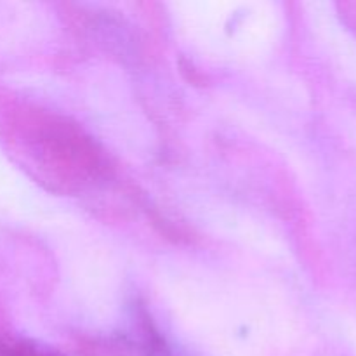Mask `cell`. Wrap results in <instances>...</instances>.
<instances>
[{"label":"cell","mask_w":356,"mask_h":356,"mask_svg":"<svg viewBox=\"0 0 356 356\" xmlns=\"http://www.w3.org/2000/svg\"><path fill=\"white\" fill-rule=\"evenodd\" d=\"M348 16H350L351 23L356 26V3H350V6H348Z\"/></svg>","instance_id":"obj_3"},{"label":"cell","mask_w":356,"mask_h":356,"mask_svg":"<svg viewBox=\"0 0 356 356\" xmlns=\"http://www.w3.org/2000/svg\"><path fill=\"white\" fill-rule=\"evenodd\" d=\"M125 356H183L172 350L170 346H167L165 341L160 336H156L155 332H145V336L139 341H136V344H131L127 348V353Z\"/></svg>","instance_id":"obj_1"},{"label":"cell","mask_w":356,"mask_h":356,"mask_svg":"<svg viewBox=\"0 0 356 356\" xmlns=\"http://www.w3.org/2000/svg\"><path fill=\"white\" fill-rule=\"evenodd\" d=\"M0 356H56L26 343L0 339Z\"/></svg>","instance_id":"obj_2"}]
</instances>
